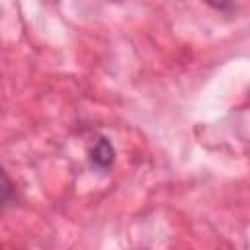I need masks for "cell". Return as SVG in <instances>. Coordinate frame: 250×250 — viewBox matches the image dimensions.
<instances>
[{"instance_id":"6da1fadb","label":"cell","mask_w":250,"mask_h":250,"mask_svg":"<svg viewBox=\"0 0 250 250\" xmlns=\"http://www.w3.org/2000/svg\"><path fill=\"white\" fill-rule=\"evenodd\" d=\"M113 156H115V150L111 146V143L105 139V137H100L94 146L90 148V162L96 166V168H107L113 164Z\"/></svg>"},{"instance_id":"7a4b0ae2","label":"cell","mask_w":250,"mask_h":250,"mask_svg":"<svg viewBox=\"0 0 250 250\" xmlns=\"http://www.w3.org/2000/svg\"><path fill=\"white\" fill-rule=\"evenodd\" d=\"M14 199V184L10 182V178L6 176V172L0 168V201L8 203Z\"/></svg>"}]
</instances>
